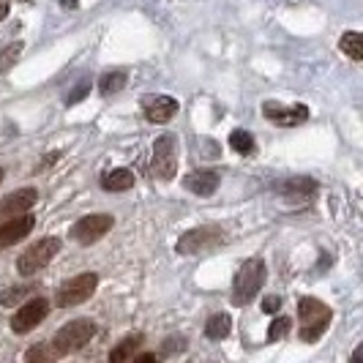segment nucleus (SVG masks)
Masks as SVG:
<instances>
[{
    "label": "nucleus",
    "instance_id": "28",
    "mask_svg": "<svg viewBox=\"0 0 363 363\" xmlns=\"http://www.w3.org/2000/svg\"><path fill=\"white\" fill-rule=\"evenodd\" d=\"M183 345H186L183 339H167L162 345V352H167V355H169V352H178V350H183Z\"/></svg>",
    "mask_w": 363,
    "mask_h": 363
},
{
    "label": "nucleus",
    "instance_id": "29",
    "mask_svg": "<svg viewBox=\"0 0 363 363\" xmlns=\"http://www.w3.org/2000/svg\"><path fill=\"white\" fill-rule=\"evenodd\" d=\"M350 363H363V345L355 347V352H352V358H350Z\"/></svg>",
    "mask_w": 363,
    "mask_h": 363
},
{
    "label": "nucleus",
    "instance_id": "30",
    "mask_svg": "<svg viewBox=\"0 0 363 363\" xmlns=\"http://www.w3.org/2000/svg\"><path fill=\"white\" fill-rule=\"evenodd\" d=\"M9 9H11V3L9 0H0V22L9 17Z\"/></svg>",
    "mask_w": 363,
    "mask_h": 363
},
{
    "label": "nucleus",
    "instance_id": "12",
    "mask_svg": "<svg viewBox=\"0 0 363 363\" xmlns=\"http://www.w3.org/2000/svg\"><path fill=\"white\" fill-rule=\"evenodd\" d=\"M33 227H36V218L28 216V213H22L17 218H9L6 224H0V249H9V246L19 243L22 238L30 235Z\"/></svg>",
    "mask_w": 363,
    "mask_h": 363
},
{
    "label": "nucleus",
    "instance_id": "2",
    "mask_svg": "<svg viewBox=\"0 0 363 363\" xmlns=\"http://www.w3.org/2000/svg\"><path fill=\"white\" fill-rule=\"evenodd\" d=\"M265 276H268V268H265L262 257L246 259L238 271L235 281H233V303L235 306H249L259 295V287L265 284Z\"/></svg>",
    "mask_w": 363,
    "mask_h": 363
},
{
    "label": "nucleus",
    "instance_id": "3",
    "mask_svg": "<svg viewBox=\"0 0 363 363\" xmlns=\"http://www.w3.org/2000/svg\"><path fill=\"white\" fill-rule=\"evenodd\" d=\"M60 249H63V243H60V238H55V235H47V238H41V240H36L33 246H28V249L19 255V259H17L19 276H33V273H38L41 268H47Z\"/></svg>",
    "mask_w": 363,
    "mask_h": 363
},
{
    "label": "nucleus",
    "instance_id": "23",
    "mask_svg": "<svg viewBox=\"0 0 363 363\" xmlns=\"http://www.w3.org/2000/svg\"><path fill=\"white\" fill-rule=\"evenodd\" d=\"M230 147H233L235 153H240V156H252L257 150L255 137H252L249 131H243V128H238V131L230 134Z\"/></svg>",
    "mask_w": 363,
    "mask_h": 363
},
{
    "label": "nucleus",
    "instance_id": "20",
    "mask_svg": "<svg viewBox=\"0 0 363 363\" xmlns=\"http://www.w3.org/2000/svg\"><path fill=\"white\" fill-rule=\"evenodd\" d=\"M60 358L57 350L52 347V342H41L25 350V363H55Z\"/></svg>",
    "mask_w": 363,
    "mask_h": 363
},
{
    "label": "nucleus",
    "instance_id": "24",
    "mask_svg": "<svg viewBox=\"0 0 363 363\" xmlns=\"http://www.w3.org/2000/svg\"><path fill=\"white\" fill-rule=\"evenodd\" d=\"M22 50H25V44H22V41H11L9 47H3V50H0V74H6V72H11V69H14V63L19 60Z\"/></svg>",
    "mask_w": 363,
    "mask_h": 363
},
{
    "label": "nucleus",
    "instance_id": "31",
    "mask_svg": "<svg viewBox=\"0 0 363 363\" xmlns=\"http://www.w3.org/2000/svg\"><path fill=\"white\" fill-rule=\"evenodd\" d=\"M134 363H159V358H156V355H140Z\"/></svg>",
    "mask_w": 363,
    "mask_h": 363
},
{
    "label": "nucleus",
    "instance_id": "6",
    "mask_svg": "<svg viewBox=\"0 0 363 363\" xmlns=\"http://www.w3.org/2000/svg\"><path fill=\"white\" fill-rule=\"evenodd\" d=\"M224 240V233L216 224H205V227H197V230H189L178 238V246L175 252L178 255H202L208 249H213Z\"/></svg>",
    "mask_w": 363,
    "mask_h": 363
},
{
    "label": "nucleus",
    "instance_id": "13",
    "mask_svg": "<svg viewBox=\"0 0 363 363\" xmlns=\"http://www.w3.org/2000/svg\"><path fill=\"white\" fill-rule=\"evenodd\" d=\"M143 107H145V118L150 123H167L178 115V101L172 96H150V99H143Z\"/></svg>",
    "mask_w": 363,
    "mask_h": 363
},
{
    "label": "nucleus",
    "instance_id": "32",
    "mask_svg": "<svg viewBox=\"0 0 363 363\" xmlns=\"http://www.w3.org/2000/svg\"><path fill=\"white\" fill-rule=\"evenodd\" d=\"M60 6H66V9H77V6H79V0H60Z\"/></svg>",
    "mask_w": 363,
    "mask_h": 363
},
{
    "label": "nucleus",
    "instance_id": "1",
    "mask_svg": "<svg viewBox=\"0 0 363 363\" xmlns=\"http://www.w3.org/2000/svg\"><path fill=\"white\" fill-rule=\"evenodd\" d=\"M298 317H301V342L314 345L328 330L330 320H333V311L320 298H301L298 301Z\"/></svg>",
    "mask_w": 363,
    "mask_h": 363
},
{
    "label": "nucleus",
    "instance_id": "11",
    "mask_svg": "<svg viewBox=\"0 0 363 363\" xmlns=\"http://www.w3.org/2000/svg\"><path fill=\"white\" fill-rule=\"evenodd\" d=\"M38 202L36 189H17L11 194H6L0 200V218H17L22 213H28L33 205Z\"/></svg>",
    "mask_w": 363,
    "mask_h": 363
},
{
    "label": "nucleus",
    "instance_id": "17",
    "mask_svg": "<svg viewBox=\"0 0 363 363\" xmlns=\"http://www.w3.org/2000/svg\"><path fill=\"white\" fill-rule=\"evenodd\" d=\"M143 342H145V336L143 333H128L126 339H121L118 345L112 347V352H109V361L112 363H126L140 347H143Z\"/></svg>",
    "mask_w": 363,
    "mask_h": 363
},
{
    "label": "nucleus",
    "instance_id": "8",
    "mask_svg": "<svg viewBox=\"0 0 363 363\" xmlns=\"http://www.w3.org/2000/svg\"><path fill=\"white\" fill-rule=\"evenodd\" d=\"M50 314V301L47 298H30L28 303H22L19 311L11 317V330L14 333H30L33 328H38Z\"/></svg>",
    "mask_w": 363,
    "mask_h": 363
},
{
    "label": "nucleus",
    "instance_id": "10",
    "mask_svg": "<svg viewBox=\"0 0 363 363\" xmlns=\"http://www.w3.org/2000/svg\"><path fill=\"white\" fill-rule=\"evenodd\" d=\"M262 115L271 121V123H279V126H301L309 121V107L306 104H276V101H265L262 107Z\"/></svg>",
    "mask_w": 363,
    "mask_h": 363
},
{
    "label": "nucleus",
    "instance_id": "18",
    "mask_svg": "<svg viewBox=\"0 0 363 363\" xmlns=\"http://www.w3.org/2000/svg\"><path fill=\"white\" fill-rule=\"evenodd\" d=\"M230 330H233V317H230V314H224V311L213 314V317L205 323V336H208L211 342H221V339H227V336H230Z\"/></svg>",
    "mask_w": 363,
    "mask_h": 363
},
{
    "label": "nucleus",
    "instance_id": "19",
    "mask_svg": "<svg viewBox=\"0 0 363 363\" xmlns=\"http://www.w3.org/2000/svg\"><path fill=\"white\" fill-rule=\"evenodd\" d=\"M339 50L350 57V60H363V33L361 30H347L339 38Z\"/></svg>",
    "mask_w": 363,
    "mask_h": 363
},
{
    "label": "nucleus",
    "instance_id": "16",
    "mask_svg": "<svg viewBox=\"0 0 363 363\" xmlns=\"http://www.w3.org/2000/svg\"><path fill=\"white\" fill-rule=\"evenodd\" d=\"M134 186V172L126 167H115L107 175H101V189L107 191H128Z\"/></svg>",
    "mask_w": 363,
    "mask_h": 363
},
{
    "label": "nucleus",
    "instance_id": "9",
    "mask_svg": "<svg viewBox=\"0 0 363 363\" xmlns=\"http://www.w3.org/2000/svg\"><path fill=\"white\" fill-rule=\"evenodd\" d=\"M153 169L162 181H172L178 169V156H175V140L169 134L159 137L153 143Z\"/></svg>",
    "mask_w": 363,
    "mask_h": 363
},
{
    "label": "nucleus",
    "instance_id": "27",
    "mask_svg": "<svg viewBox=\"0 0 363 363\" xmlns=\"http://www.w3.org/2000/svg\"><path fill=\"white\" fill-rule=\"evenodd\" d=\"M279 309H281V298H279V295H268V298L262 301V311H268V314H276Z\"/></svg>",
    "mask_w": 363,
    "mask_h": 363
},
{
    "label": "nucleus",
    "instance_id": "15",
    "mask_svg": "<svg viewBox=\"0 0 363 363\" xmlns=\"http://www.w3.org/2000/svg\"><path fill=\"white\" fill-rule=\"evenodd\" d=\"M279 191H281V197H287V200L309 202V200H314V194H317V181H311V178H290V181H284L279 186Z\"/></svg>",
    "mask_w": 363,
    "mask_h": 363
},
{
    "label": "nucleus",
    "instance_id": "21",
    "mask_svg": "<svg viewBox=\"0 0 363 363\" xmlns=\"http://www.w3.org/2000/svg\"><path fill=\"white\" fill-rule=\"evenodd\" d=\"M30 292H36V284H14V287H9V290L0 292V303H3L6 309L19 306Z\"/></svg>",
    "mask_w": 363,
    "mask_h": 363
},
{
    "label": "nucleus",
    "instance_id": "26",
    "mask_svg": "<svg viewBox=\"0 0 363 363\" xmlns=\"http://www.w3.org/2000/svg\"><path fill=\"white\" fill-rule=\"evenodd\" d=\"M88 93H91V82H88V79H79V82L74 85V91L66 96V104H69V107L79 104L82 99H88Z\"/></svg>",
    "mask_w": 363,
    "mask_h": 363
},
{
    "label": "nucleus",
    "instance_id": "7",
    "mask_svg": "<svg viewBox=\"0 0 363 363\" xmlns=\"http://www.w3.org/2000/svg\"><path fill=\"white\" fill-rule=\"evenodd\" d=\"M112 227H115V218L109 216V213H91V216L79 218L74 224L69 238H72L74 243H79V246H91V243H96V240H101V238L107 235Z\"/></svg>",
    "mask_w": 363,
    "mask_h": 363
},
{
    "label": "nucleus",
    "instance_id": "4",
    "mask_svg": "<svg viewBox=\"0 0 363 363\" xmlns=\"http://www.w3.org/2000/svg\"><path fill=\"white\" fill-rule=\"evenodd\" d=\"M93 336H96L93 320H72L52 336V347L57 350V355H72V352H79Z\"/></svg>",
    "mask_w": 363,
    "mask_h": 363
},
{
    "label": "nucleus",
    "instance_id": "14",
    "mask_svg": "<svg viewBox=\"0 0 363 363\" xmlns=\"http://www.w3.org/2000/svg\"><path fill=\"white\" fill-rule=\"evenodd\" d=\"M218 183H221V178H218V172H213V169H197V172H189L183 178V186L189 191H194L197 197H211L218 189Z\"/></svg>",
    "mask_w": 363,
    "mask_h": 363
},
{
    "label": "nucleus",
    "instance_id": "22",
    "mask_svg": "<svg viewBox=\"0 0 363 363\" xmlns=\"http://www.w3.org/2000/svg\"><path fill=\"white\" fill-rule=\"evenodd\" d=\"M128 82V74L123 69H118V72H107L101 79H99V88L104 96H112V93L123 91V85Z\"/></svg>",
    "mask_w": 363,
    "mask_h": 363
},
{
    "label": "nucleus",
    "instance_id": "33",
    "mask_svg": "<svg viewBox=\"0 0 363 363\" xmlns=\"http://www.w3.org/2000/svg\"><path fill=\"white\" fill-rule=\"evenodd\" d=\"M0 181H3V169H0Z\"/></svg>",
    "mask_w": 363,
    "mask_h": 363
},
{
    "label": "nucleus",
    "instance_id": "25",
    "mask_svg": "<svg viewBox=\"0 0 363 363\" xmlns=\"http://www.w3.org/2000/svg\"><path fill=\"white\" fill-rule=\"evenodd\" d=\"M292 328V320L290 317H276L271 323V328H268V342H279V339H284L287 333H290Z\"/></svg>",
    "mask_w": 363,
    "mask_h": 363
},
{
    "label": "nucleus",
    "instance_id": "5",
    "mask_svg": "<svg viewBox=\"0 0 363 363\" xmlns=\"http://www.w3.org/2000/svg\"><path fill=\"white\" fill-rule=\"evenodd\" d=\"M96 287H99V276H96V273H79V276H74V279L63 281V284L57 287L55 303H57L60 309L79 306V303H85L93 292H96Z\"/></svg>",
    "mask_w": 363,
    "mask_h": 363
}]
</instances>
